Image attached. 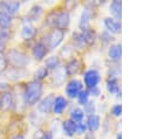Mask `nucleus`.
I'll list each match as a JSON object with an SVG mask.
<instances>
[{"mask_svg": "<svg viewBox=\"0 0 150 139\" xmlns=\"http://www.w3.org/2000/svg\"><path fill=\"white\" fill-rule=\"evenodd\" d=\"M111 124H112V121H111V118L109 116H107L104 118V121L102 120L101 127H102V131H103V135H108L109 132H111Z\"/></svg>", "mask_w": 150, "mask_h": 139, "instance_id": "34", "label": "nucleus"}, {"mask_svg": "<svg viewBox=\"0 0 150 139\" xmlns=\"http://www.w3.org/2000/svg\"><path fill=\"white\" fill-rule=\"evenodd\" d=\"M97 40L101 42V44L102 46H105L107 48L111 44V43H114L115 41H116V37L112 35V34H110L109 32H107V30H102V32H100V34L97 35Z\"/></svg>", "mask_w": 150, "mask_h": 139, "instance_id": "25", "label": "nucleus"}, {"mask_svg": "<svg viewBox=\"0 0 150 139\" xmlns=\"http://www.w3.org/2000/svg\"><path fill=\"white\" fill-rule=\"evenodd\" d=\"M6 68H7V58L4 57L2 55H0V72L6 70Z\"/></svg>", "mask_w": 150, "mask_h": 139, "instance_id": "39", "label": "nucleus"}, {"mask_svg": "<svg viewBox=\"0 0 150 139\" xmlns=\"http://www.w3.org/2000/svg\"><path fill=\"white\" fill-rule=\"evenodd\" d=\"M36 33V29L35 27L33 26V23L30 22H25L22 25V28H21V37L25 39V40H30L34 37Z\"/></svg>", "mask_w": 150, "mask_h": 139, "instance_id": "24", "label": "nucleus"}, {"mask_svg": "<svg viewBox=\"0 0 150 139\" xmlns=\"http://www.w3.org/2000/svg\"><path fill=\"white\" fill-rule=\"evenodd\" d=\"M8 61L13 68H23L29 63V57L18 49H11L8 51Z\"/></svg>", "mask_w": 150, "mask_h": 139, "instance_id": "6", "label": "nucleus"}, {"mask_svg": "<svg viewBox=\"0 0 150 139\" xmlns=\"http://www.w3.org/2000/svg\"><path fill=\"white\" fill-rule=\"evenodd\" d=\"M46 23L52 28L67 30L70 25V14L66 9L60 12H50L46 18Z\"/></svg>", "mask_w": 150, "mask_h": 139, "instance_id": "1", "label": "nucleus"}, {"mask_svg": "<svg viewBox=\"0 0 150 139\" xmlns=\"http://www.w3.org/2000/svg\"><path fill=\"white\" fill-rule=\"evenodd\" d=\"M49 49L47 48L46 43L43 42V40H40L38 41L34 46H33V49H32V54H33V57L36 60V61H42L45 60V57L47 56Z\"/></svg>", "mask_w": 150, "mask_h": 139, "instance_id": "14", "label": "nucleus"}, {"mask_svg": "<svg viewBox=\"0 0 150 139\" xmlns=\"http://www.w3.org/2000/svg\"><path fill=\"white\" fill-rule=\"evenodd\" d=\"M69 119L74 123H80L86 119V113L81 106H73L69 111Z\"/></svg>", "mask_w": 150, "mask_h": 139, "instance_id": "20", "label": "nucleus"}, {"mask_svg": "<svg viewBox=\"0 0 150 139\" xmlns=\"http://www.w3.org/2000/svg\"><path fill=\"white\" fill-rule=\"evenodd\" d=\"M34 139H54V134L48 131H36Z\"/></svg>", "mask_w": 150, "mask_h": 139, "instance_id": "35", "label": "nucleus"}, {"mask_svg": "<svg viewBox=\"0 0 150 139\" xmlns=\"http://www.w3.org/2000/svg\"><path fill=\"white\" fill-rule=\"evenodd\" d=\"M66 78H67V75H66V72H64V70H63L62 67L59 68V69H56V70H54L53 74H52V82L54 84L53 86H60V85H62L64 83V79Z\"/></svg>", "mask_w": 150, "mask_h": 139, "instance_id": "21", "label": "nucleus"}, {"mask_svg": "<svg viewBox=\"0 0 150 139\" xmlns=\"http://www.w3.org/2000/svg\"><path fill=\"white\" fill-rule=\"evenodd\" d=\"M110 118L118 119L122 117V104L121 103H114L111 106H109V114Z\"/></svg>", "mask_w": 150, "mask_h": 139, "instance_id": "29", "label": "nucleus"}, {"mask_svg": "<svg viewBox=\"0 0 150 139\" xmlns=\"http://www.w3.org/2000/svg\"><path fill=\"white\" fill-rule=\"evenodd\" d=\"M84 139H90V138H89V137H88V135H87V137H86V138H84Z\"/></svg>", "mask_w": 150, "mask_h": 139, "instance_id": "43", "label": "nucleus"}, {"mask_svg": "<svg viewBox=\"0 0 150 139\" xmlns=\"http://www.w3.org/2000/svg\"><path fill=\"white\" fill-rule=\"evenodd\" d=\"M88 133V128H87V125L83 121H80V123H76V134L77 135H84Z\"/></svg>", "mask_w": 150, "mask_h": 139, "instance_id": "36", "label": "nucleus"}, {"mask_svg": "<svg viewBox=\"0 0 150 139\" xmlns=\"http://www.w3.org/2000/svg\"><path fill=\"white\" fill-rule=\"evenodd\" d=\"M45 67L48 70H56L59 68H61V58L59 55H50L49 57H47L45 60Z\"/></svg>", "mask_w": 150, "mask_h": 139, "instance_id": "23", "label": "nucleus"}, {"mask_svg": "<svg viewBox=\"0 0 150 139\" xmlns=\"http://www.w3.org/2000/svg\"><path fill=\"white\" fill-rule=\"evenodd\" d=\"M12 105H13V96H12V93H9V92L4 93L0 97V107L7 110V109H11Z\"/></svg>", "mask_w": 150, "mask_h": 139, "instance_id": "30", "label": "nucleus"}, {"mask_svg": "<svg viewBox=\"0 0 150 139\" xmlns=\"http://www.w3.org/2000/svg\"><path fill=\"white\" fill-rule=\"evenodd\" d=\"M73 51H74V47L71 46V43H67V44L63 46V48L61 49V53H60V54H61L62 56L67 57V56H70Z\"/></svg>", "mask_w": 150, "mask_h": 139, "instance_id": "37", "label": "nucleus"}, {"mask_svg": "<svg viewBox=\"0 0 150 139\" xmlns=\"http://www.w3.org/2000/svg\"><path fill=\"white\" fill-rule=\"evenodd\" d=\"M61 131L64 135L71 138L76 134V123H74L73 120H70L69 118L63 120L61 123Z\"/></svg>", "mask_w": 150, "mask_h": 139, "instance_id": "18", "label": "nucleus"}, {"mask_svg": "<svg viewBox=\"0 0 150 139\" xmlns=\"http://www.w3.org/2000/svg\"><path fill=\"white\" fill-rule=\"evenodd\" d=\"M86 116H89V114H93V113H97V103L95 99H90L84 106H82Z\"/></svg>", "mask_w": 150, "mask_h": 139, "instance_id": "31", "label": "nucleus"}, {"mask_svg": "<svg viewBox=\"0 0 150 139\" xmlns=\"http://www.w3.org/2000/svg\"><path fill=\"white\" fill-rule=\"evenodd\" d=\"M8 88V85L6 84V83H4V82H0V90H6Z\"/></svg>", "mask_w": 150, "mask_h": 139, "instance_id": "41", "label": "nucleus"}, {"mask_svg": "<svg viewBox=\"0 0 150 139\" xmlns=\"http://www.w3.org/2000/svg\"><path fill=\"white\" fill-rule=\"evenodd\" d=\"M83 89V83L81 79L76 77H71L64 85V92L67 96V99H76L81 90Z\"/></svg>", "mask_w": 150, "mask_h": 139, "instance_id": "7", "label": "nucleus"}, {"mask_svg": "<svg viewBox=\"0 0 150 139\" xmlns=\"http://www.w3.org/2000/svg\"><path fill=\"white\" fill-rule=\"evenodd\" d=\"M81 32H82V35H83V39L86 41L87 47L94 46L96 43V41H97V33L95 32L94 28L90 27V28H88L86 30H81Z\"/></svg>", "mask_w": 150, "mask_h": 139, "instance_id": "22", "label": "nucleus"}, {"mask_svg": "<svg viewBox=\"0 0 150 139\" xmlns=\"http://www.w3.org/2000/svg\"><path fill=\"white\" fill-rule=\"evenodd\" d=\"M5 47H6V40L0 39V53H1V51H4Z\"/></svg>", "mask_w": 150, "mask_h": 139, "instance_id": "40", "label": "nucleus"}, {"mask_svg": "<svg viewBox=\"0 0 150 139\" xmlns=\"http://www.w3.org/2000/svg\"><path fill=\"white\" fill-rule=\"evenodd\" d=\"M12 23V18L9 14L5 13V12H0V27L2 29H7Z\"/></svg>", "mask_w": 150, "mask_h": 139, "instance_id": "33", "label": "nucleus"}, {"mask_svg": "<svg viewBox=\"0 0 150 139\" xmlns=\"http://www.w3.org/2000/svg\"><path fill=\"white\" fill-rule=\"evenodd\" d=\"M97 6H98L97 1H93V2H88L83 7V9L80 14V19H79L80 30H86L91 27V20L94 18V8Z\"/></svg>", "mask_w": 150, "mask_h": 139, "instance_id": "3", "label": "nucleus"}, {"mask_svg": "<svg viewBox=\"0 0 150 139\" xmlns=\"http://www.w3.org/2000/svg\"><path fill=\"white\" fill-rule=\"evenodd\" d=\"M89 92H90V97H93V99H96V98H98L102 95V91H101V88L100 86H96V88L90 89Z\"/></svg>", "mask_w": 150, "mask_h": 139, "instance_id": "38", "label": "nucleus"}, {"mask_svg": "<svg viewBox=\"0 0 150 139\" xmlns=\"http://www.w3.org/2000/svg\"><path fill=\"white\" fill-rule=\"evenodd\" d=\"M42 92H43V85L41 82L35 81V79L28 82L25 88V93H23L25 103L28 105H35L42 98Z\"/></svg>", "mask_w": 150, "mask_h": 139, "instance_id": "2", "label": "nucleus"}, {"mask_svg": "<svg viewBox=\"0 0 150 139\" xmlns=\"http://www.w3.org/2000/svg\"><path fill=\"white\" fill-rule=\"evenodd\" d=\"M105 90L110 96H114L117 99H120L122 97V86H121L120 77L107 76V78H105Z\"/></svg>", "mask_w": 150, "mask_h": 139, "instance_id": "8", "label": "nucleus"}, {"mask_svg": "<svg viewBox=\"0 0 150 139\" xmlns=\"http://www.w3.org/2000/svg\"><path fill=\"white\" fill-rule=\"evenodd\" d=\"M122 74V68L121 63H115V62H107V75L111 77H120Z\"/></svg>", "mask_w": 150, "mask_h": 139, "instance_id": "26", "label": "nucleus"}, {"mask_svg": "<svg viewBox=\"0 0 150 139\" xmlns=\"http://www.w3.org/2000/svg\"><path fill=\"white\" fill-rule=\"evenodd\" d=\"M90 99H91V97H90V92H89V90L86 89V88H83V89L81 90V92L79 93V96L76 97L77 104H79L80 106H84Z\"/></svg>", "mask_w": 150, "mask_h": 139, "instance_id": "28", "label": "nucleus"}, {"mask_svg": "<svg viewBox=\"0 0 150 139\" xmlns=\"http://www.w3.org/2000/svg\"><path fill=\"white\" fill-rule=\"evenodd\" d=\"M55 95L54 93H48L46 97L41 98L40 102L38 103V111L41 114H48L53 110V104H54Z\"/></svg>", "mask_w": 150, "mask_h": 139, "instance_id": "11", "label": "nucleus"}, {"mask_svg": "<svg viewBox=\"0 0 150 139\" xmlns=\"http://www.w3.org/2000/svg\"><path fill=\"white\" fill-rule=\"evenodd\" d=\"M64 37H66V30L52 28V30L45 36L43 42L46 43V46L49 50H54L63 42Z\"/></svg>", "mask_w": 150, "mask_h": 139, "instance_id": "4", "label": "nucleus"}, {"mask_svg": "<svg viewBox=\"0 0 150 139\" xmlns=\"http://www.w3.org/2000/svg\"><path fill=\"white\" fill-rule=\"evenodd\" d=\"M101 81H102V75H101L100 70L96 68H89L83 72L82 83L84 84V88L88 90L100 86Z\"/></svg>", "mask_w": 150, "mask_h": 139, "instance_id": "5", "label": "nucleus"}, {"mask_svg": "<svg viewBox=\"0 0 150 139\" xmlns=\"http://www.w3.org/2000/svg\"><path fill=\"white\" fill-rule=\"evenodd\" d=\"M13 139H25V137H23V135H16V137H14Z\"/></svg>", "mask_w": 150, "mask_h": 139, "instance_id": "42", "label": "nucleus"}, {"mask_svg": "<svg viewBox=\"0 0 150 139\" xmlns=\"http://www.w3.org/2000/svg\"><path fill=\"white\" fill-rule=\"evenodd\" d=\"M68 104H69V102H68L67 97L61 96V95L55 96L52 112H53L54 114H56V116H61V114L66 111V109L68 107Z\"/></svg>", "mask_w": 150, "mask_h": 139, "instance_id": "15", "label": "nucleus"}, {"mask_svg": "<svg viewBox=\"0 0 150 139\" xmlns=\"http://www.w3.org/2000/svg\"><path fill=\"white\" fill-rule=\"evenodd\" d=\"M103 27H104V30L109 32L110 34H112L114 36H117L122 33V21L121 20H116L111 16H104L103 20Z\"/></svg>", "mask_w": 150, "mask_h": 139, "instance_id": "9", "label": "nucleus"}, {"mask_svg": "<svg viewBox=\"0 0 150 139\" xmlns=\"http://www.w3.org/2000/svg\"><path fill=\"white\" fill-rule=\"evenodd\" d=\"M42 14H43V8H42V6H40V5H34L30 9H29V12H28V14L26 15V22H34V21H39L40 20V18L42 16Z\"/></svg>", "mask_w": 150, "mask_h": 139, "instance_id": "17", "label": "nucleus"}, {"mask_svg": "<svg viewBox=\"0 0 150 139\" xmlns=\"http://www.w3.org/2000/svg\"><path fill=\"white\" fill-rule=\"evenodd\" d=\"M48 75H49V70H48L45 65H42V67H39V68L35 70V72H34V79L41 82V81L45 79Z\"/></svg>", "mask_w": 150, "mask_h": 139, "instance_id": "32", "label": "nucleus"}, {"mask_svg": "<svg viewBox=\"0 0 150 139\" xmlns=\"http://www.w3.org/2000/svg\"><path fill=\"white\" fill-rule=\"evenodd\" d=\"M71 46L76 49H84L87 47L86 44V41L83 39V35H82V32L81 30H75L73 34H71Z\"/></svg>", "mask_w": 150, "mask_h": 139, "instance_id": "19", "label": "nucleus"}, {"mask_svg": "<svg viewBox=\"0 0 150 139\" xmlns=\"http://www.w3.org/2000/svg\"><path fill=\"white\" fill-rule=\"evenodd\" d=\"M67 77H74L76 74H79V71L81 70V62L79 58L71 56L67 62L66 64L62 67Z\"/></svg>", "mask_w": 150, "mask_h": 139, "instance_id": "13", "label": "nucleus"}, {"mask_svg": "<svg viewBox=\"0 0 150 139\" xmlns=\"http://www.w3.org/2000/svg\"><path fill=\"white\" fill-rule=\"evenodd\" d=\"M27 75H28V71L23 68H12V69L8 70V77L13 81L21 79Z\"/></svg>", "mask_w": 150, "mask_h": 139, "instance_id": "27", "label": "nucleus"}, {"mask_svg": "<svg viewBox=\"0 0 150 139\" xmlns=\"http://www.w3.org/2000/svg\"><path fill=\"white\" fill-rule=\"evenodd\" d=\"M108 9H109V16L116 19V20H122V1L121 0H111L108 4Z\"/></svg>", "mask_w": 150, "mask_h": 139, "instance_id": "16", "label": "nucleus"}, {"mask_svg": "<svg viewBox=\"0 0 150 139\" xmlns=\"http://www.w3.org/2000/svg\"><path fill=\"white\" fill-rule=\"evenodd\" d=\"M84 123H86V125H87L88 132L95 133V132H97V131L101 128V125H102V117H101V114H98V113H93V114L86 116Z\"/></svg>", "mask_w": 150, "mask_h": 139, "instance_id": "12", "label": "nucleus"}, {"mask_svg": "<svg viewBox=\"0 0 150 139\" xmlns=\"http://www.w3.org/2000/svg\"><path fill=\"white\" fill-rule=\"evenodd\" d=\"M107 57L109 62L121 63L122 60V43L115 41L107 48Z\"/></svg>", "mask_w": 150, "mask_h": 139, "instance_id": "10", "label": "nucleus"}]
</instances>
